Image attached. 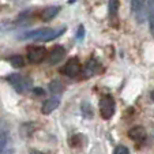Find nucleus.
Listing matches in <instances>:
<instances>
[{
	"instance_id": "f257e3e1",
	"label": "nucleus",
	"mask_w": 154,
	"mask_h": 154,
	"mask_svg": "<svg viewBox=\"0 0 154 154\" xmlns=\"http://www.w3.org/2000/svg\"><path fill=\"white\" fill-rule=\"evenodd\" d=\"M66 32V27H57V29H37L27 32L22 35V40H33V41H52L60 37Z\"/></svg>"
},
{
	"instance_id": "f03ea898",
	"label": "nucleus",
	"mask_w": 154,
	"mask_h": 154,
	"mask_svg": "<svg viewBox=\"0 0 154 154\" xmlns=\"http://www.w3.org/2000/svg\"><path fill=\"white\" fill-rule=\"evenodd\" d=\"M131 8L135 19L143 23L147 15V0H131Z\"/></svg>"
},
{
	"instance_id": "7ed1b4c3",
	"label": "nucleus",
	"mask_w": 154,
	"mask_h": 154,
	"mask_svg": "<svg viewBox=\"0 0 154 154\" xmlns=\"http://www.w3.org/2000/svg\"><path fill=\"white\" fill-rule=\"evenodd\" d=\"M115 109H116V105H115V100L111 96H106L100 101V112H101L102 119H111L115 115Z\"/></svg>"
},
{
	"instance_id": "20e7f679",
	"label": "nucleus",
	"mask_w": 154,
	"mask_h": 154,
	"mask_svg": "<svg viewBox=\"0 0 154 154\" xmlns=\"http://www.w3.org/2000/svg\"><path fill=\"white\" fill-rule=\"evenodd\" d=\"M7 81L11 83V86L14 87L18 93H23V91H26L27 89H29V86H30L27 78L19 75V74H12V75H8L7 76Z\"/></svg>"
},
{
	"instance_id": "39448f33",
	"label": "nucleus",
	"mask_w": 154,
	"mask_h": 154,
	"mask_svg": "<svg viewBox=\"0 0 154 154\" xmlns=\"http://www.w3.org/2000/svg\"><path fill=\"white\" fill-rule=\"evenodd\" d=\"M82 67H81V63L76 57L70 59V60L66 63V66L63 67V72L64 75H67L68 78H76V76L81 74Z\"/></svg>"
},
{
	"instance_id": "423d86ee",
	"label": "nucleus",
	"mask_w": 154,
	"mask_h": 154,
	"mask_svg": "<svg viewBox=\"0 0 154 154\" xmlns=\"http://www.w3.org/2000/svg\"><path fill=\"white\" fill-rule=\"evenodd\" d=\"M47 57V49L42 47H30L27 48V59L32 63H40Z\"/></svg>"
},
{
	"instance_id": "0eeeda50",
	"label": "nucleus",
	"mask_w": 154,
	"mask_h": 154,
	"mask_svg": "<svg viewBox=\"0 0 154 154\" xmlns=\"http://www.w3.org/2000/svg\"><path fill=\"white\" fill-rule=\"evenodd\" d=\"M60 12V7L59 6H49V7H45L42 11L40 12V17L42 20H51L52 18H55L56 15Z\"/></svg>"
},
{
	"instance_id": "6e6552de",
	"label": "nucleus",
	"mask_w": 154,
	"mask_h": 154,
	"mask_svg": "<svg viewBox=\"0 0 154 154\" xmlns=\"http://www.w3.org/2000/svg\"><path fill=\"white\" fill-rule=\"evenodd\" d=\"M128 137H130L132 140H135V142H143L146 138V131L143 127L137 125V127L131 128V130L128 131Z\"/></svg>"
},
{
	"instance_id": "1a4fd4ad",
	"label": "nucleus",
	"mask_w": 154,
	"mask_h": 154,
	"mask_svg": "<svg viewBox=\"0 0 154 154\" xmlns=\"http://www.w3.org/2000/svg\"><path fill=\"white\" fill-rule=\"evenodd\" d=\"M66 55V51H64L63 47H60V45H57V47H55L52 51H51L49 56H48V61H49L51 64H56L57 61L61 60V57Z\"/></svg>"
},
{
	"instance_id": "9d476101",
	"label": "nucleus",
	"mask_w": 154,
	"mask_h": 154,
	"mask_svg": "<svg viewBox=\"0 0 154 154\" xmlns=\"http://www.w3.org/2000/svg\"><path fill=\"white\" fill-rule=\"evenodd\" d=\"M59 104H60L59 98H55V97H52V98L47 100V101L44 102L42 108H41V111H42L44 115H51L56 109V108L59 106Z\"/></svg>"
},
{
	"instance_id": "9b49d317",
	"label": "nucleus",
	"mask_w": 154,
	"mask_h": 154,
	"mask_svg": "<svg viewBox=\"0 0 154 154\" xmlns=\"http://www.w3.org/2000/svg\"><path fill=\"white\" fill-rule=\"evenodd\" d=\"M97 67H98V64H97V61L94 60V59H91L89 63H87L86 68H85V78H89V76L94 75L97 71Z\"/></svg>"
},
{
	"instance_id": "f8f14e48",
	"label": "nucleus",
	"mask_w": 154,
	"mask_h": 154,
	"mask_svg": "<svg viewBox=\"0 0 154 154\" xmlns=\"http://www.w3.org/2000/svg\"><path fill=\"white\" fill-rule=\"evenodd\" d=\"M147 11H149V22H150L151 32L154 34V0L147 2Z\"/></svg>"
},
{
	"instance_id": "ddd939ff",
	"label": "nucleus",
	"mask_w": 154,
	"mask_h": 154,
	"mask_svg": "<svg viewBox=\"0 0 154 154\" xmlns=\"http://www.w3.org/2000/svg\"><path fill=\"white\" fill-rule=\"evenodd\" d=\"M10 63H11V66L12 67H15V68H22V67H25V59L22 57V56H11L10 57Z\"/></svg>"
},
{
	"instance_id": "4468645a",
	"label": "nucleus",
	"mask_w": 154,
	"mask_h": 154,
	"mask_svg": "<svg viewBox=\"0 0 154 154\" xmlns=\"http://www.w3.org/2000/svg\"><path fill=\"white\" fill-rule=\"evenodd\" d=\"M49 90H51V93L57 94L63 90V85H61V82H59V81H52L49 83Z\"/></svg>"
},
{
	"instance_id": "2eb2a0df",
	"label": "nucleus",
	"mask_w": 154,
	"mask_h": 154,
	"mask_svg": "<svg viewBox=\"0 0 154 154\" xmlns=\"http://www.w3.org/2000/svg\"><path fill=\"white\" fill-rule=\"evenodd\" d=\"M119 11V0H109V15L113 17Z\"/></svg>"
},
{
	"instance_id": "dca6fc26",
	"label": "nucleus",
	"mask_w": 154,
	"mask_h": 154,
	"mask_svg": "<svg viewBox=\"0 0 154 154\" xmlns=\"http://www.w3.org/2000/svg\"><path fill=\"white\" fill-rule=\"evenodd\" d=\"M6 145H7V134L4 131H0V154L3 153Z\"/></svg>"
},
{
	"instance_id": "f3484780",
	"label": "nucleus",
	"mask_w": 154,
	"mask_h": 154,
	"mask_svg": "<svg viewBox=\"0 0 154 154\" xmlns=\"http://www.w3.org/2000/svg\"><path fill=\"white\" fill-rule=\"evenodd\" d=\"M115 154H130V150L125 146H117L115 149Z\"/></svg>"
},
{
	"instance_id": "a211bd4d",
	"label": "nucleus",
	"mask_w": 154,
	"mask_h": 154,
	"mask_svg": "<svg viewBox=\"0 0 154 154\" xmlns=\"http://www.w3.org/2000/svg\"><path fill=\"white\" fill-rule=\"evenodd\" d=\"M81 138H82L81 135H75V137L70 140V145L74 146V147H76V146H78V140H81Z\"/></svg>"
},
{
	"instance_id": "6ab92c4d",
	"label": "nucleus",
	"mask_w": 154,
	"mask_h": 154,
	"mask_svg": "<svg viewBox=\"0 0 154 154\" xmlns=\"http://www.w3.org/2000/svg\"><path fill=\"white\" fill-rule=\"evenodd\" d=\"M85 34V30H83V26L79 27V32H78V38H82V35Z\"/></svg>"
},
{
	"instance_id": "aec40b11",
	"label": "nucleus",
	"mask_w": 154,
	"mask_h": 154,
	"mask_svg": "<svg viewBox=\"0 0 154 154\" xmlns=\"http://www.w3.org/2000/svg\"><path fill=\"white\" fill-rule=\"evenodd\" d=\"M34 93L37 94V96H42V94H44V90H42V89H34Z\"/></svg>"
},
{
	"instance_id": "412c9836",
	"label": "nucleus",
	"mask_w": 154,
	"mask_h": 154,
	"mask_svg": "<svg viewBox=\"0 0 154 154\" xmlns=\"http://www.w3.org/2000/svg\"><path fill=\"white\" fill-rule=\"evenodd\" d=\"M30 154H42V153H40V151H32Z\"/></svg>"
},
{
	"instance_id": "4be33fe9",
	"label": "nucleus",
	"mask_w": 154,
	"mask_h": 154,
	"mask_svg": "<svg viewBox=\"0 0 154 154\" xmlns=\"http://www.w3.org/2000/svg\"><path fill=\"white\" fill-rule=\"evenodd\" d=\"M151 98L154 100V91H153V93H151Z\"/></svg>"
}]
</instances>
